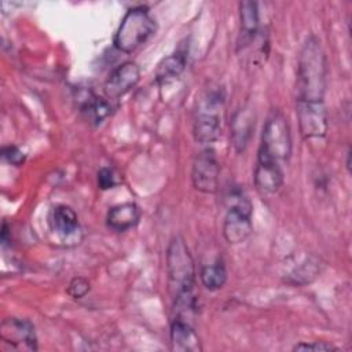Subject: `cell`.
Instances as JSON below:
<instances>
[{
  "label": "cell",
  "instance_id": "cell-19",
  "mask_svg": "<svg viewBox=\"0 0 352 352\" xmlns=\"http://www.w3.org/2000/svg\"><path fill=\"white\" fill-rule=\"evenodd\" d=\"M199 278H201V282L202 285L210 290V292H216V290H220L226 282H227V270H226V265L223 264V261L217 260L216 263L213 264H208V265H204L201 268V272H199Z\"/></svg>",
  "mask_w": 352,
  "mask_h": 352
},
{
  "label": "cell",
  "instance_id": "cell-4",
  "mask_svg": "<svg viewBox=\"0 0 352 352\" xmlns=\"http://www.w3.org/2000/svg\"><path fill=\"white\" fill-rule=\"evenodd\" d=\"M293 140L287 118L279 110H271L261 132V142L257 158L278 162H287L292 157Z\"/></svg>",
  "mask_w": 352,
  "mask_h": 352
},
{
  "label": "cell",
  "instance_id": "cell-13",
  "mask_svg": "<svg viewBox=\"0 0 352 352\" xmlns=\"http://www.w3.org/2000/svg\"><path fill=\"white\" fill-rule=\"evenodd\" d=\"M253 177L257 190L265 195L278 192L283 184V170L280 165L268 160L257 158Z\"/></svg>",
  "mask_w": 352,
  "mask_h": 352
},
{
  "label": "cell",
  "instance_id": "cell-1",
  "mask_svg": "<svg viewBox=\"0 0 352 352\" xmlns=\"http://www.w3.org/2000/svg\"><path fill=\"white\" fill-rule=\"evenodd\" d=\"M327 87V59L318 37L304 41L297 60V100L324 102Z\"/></svg>",
  "mask_w": 352,
  "mask_h": 352
},
{
  "label": "cell",
  "instance_id": "cell-12",
  "mask_svg": "<svg viewBox=\"0 0 352 352\" xmlns=\"http://www.w3.org/2000/svg\"><path fill=\"white\" fill-rule=\"evenodd\" d=\"M254 122H256V116H254V110L250 106H243L232 114L230 138H231L234 150L236 153L245 151L252 138Z\"/></svg>",
  "mask_w": 352,
  "mask_h": 352
},
{
  "label": "cell",
  "instance_id": "cell-18",
  "mask_svg": "<svg viewBox=\"0 0 352 352\" xmlns=\"http://www.w3.org/2000/svg\"><path fill=\"white\" fill-rule=\"evenodd\" d=\"M187 55L183 51H177L166 58H164L155 72V80L160 85L166 84L180 76V73L186 67Z\"/></svg>",
  "mask_w": 352,
  "mask_h": 352
},
{
  "label": "cell",
  "instance_id": "cell-5",
  "mask_svg": "<svg viewBox=\"0 0 352 352\" xmlns=\"http://www.w3.org/2000/svg\"><path fill=\"white\" fill-rule=\"evenodd\" d=\"M157 30V22L148 8L132 7L122 16L114 34V47L125 54H131L143 45Z\"/></svg>",
  "mask_w": 352,
  "mask_h": 352
},
{
  "label": "cell",
  "instance_id": "cell-15",
  "mask_svg": "<svg viewBox=\"0 0 352 352\" xmlns=\"http://www.w3.org/2000/svg\"><path fill=\"white\" fill-rule=\"evenodd\" d=\"M258 7L256 1L243 0L239 3V36H238V51L248 48L254 41L258 33Z\"/></svg>",
  "mask_w": 352,
  "mask_h": 352
},
{
  "label": "cell",
  "instance_id": "cell-16",
  "mask_svg": "<svg viewBox=\"0 0 352 352\" xmlns=\"http://www.w3.org/2000/svg\"><path fill=\"white\" fill-rule=\"evenodd\" d=\"M140 220V209L133 202L118 204L107 212L106 224L110 230L116 232H124L133 228Z\"/></svg>",
  "mask_w": 352,
  "mask_h": 352
},
{
  "label": "cell",
  "instance_id": "cell-11",
  "mask_svg": "<svg viewBox=\"0 0 352 352\" xmlns=\"http://www.w3.org/2000/svg\"><path fill=\"white\" fill-rule=\"evenodd\" d=\"M140 80V69L135 62H125L116 67L104 84V92L109 99H120L128 94Z\"/></svg>",
  "mask_w": 352,
  "mask_h": 352
},
{
  "label": "cell",
  "instance_id": "cell-14",
  "mask_svg": "<svg viewBox=\"0 0 352 352\" xmlns=\"http://www.w3.org/2000/svg\"><path fill=\"white\" fill-rule=\"evenodd\" d=\"M170 348L177 352H199L202 345L190 322L173 318L170 324Z\"/></svg>",
  "mask_w": 352,
  "mask_h": 352
},
{
  "label": "cell",
  "instance_id": "cell-7",
  "mask_svg": "<svg viewBox=\"0 0 352 352\" xmlns=\"http://www.w3.org/2000/svg\"><path fill=\"white\" fill-rule=\"evenodd\" d=\"M220 165L213 148L199 151L191 166V182L195 190L204 194H214L219 188Z\"/></svg>",
  "mask_w": 352,
  "mask_h": 352
},
{
  "label": "cell",
  "instance_id": "cell-23",
  "mask_svg": "<svg viewBox=\"0 0 352 352\" xmlns=\"http://www.w3.org/2000/svg\"><path fill=\"white\" fill-rule=\"evenodd\" d=\"M293 351H338V348L324 341H311L296 344L293 346Z\"/></svg>",
  "mask_w": 352,
  "mask_h": 352
},
{
  "label": "cell",
  "instance_id": "cell-9",
  "mask_svg": "<svg viewBox=\"0 0 352 352\" xmlns=\"http://www.w3.org/2000/svg\"><path fill=\"white\" fill-rule=\"evenodd\" d=\"M0 338L11 349L36 351L37 337L34 326L21 318H6L0 324Z\"/></svg>",
  "mask_w": 352,
  "mask_h": 352
},
{
  "label": "cell",
  "instance_id": "cell-20",
  "mask_svg": "<svg viewBox=\"0 0 352 352\" xmlns=\"http://www.w3.org/2000/svg\"><path fill=\"white\" fill-rule=\"evenodd\" d=\"M121 183V176L116 172V169L103 166L98 170V186L100 190H109Z\"/></svg>",
  "mask_w": 352,
  "mask_h": 352
},
{
  "label": "cell",
  "instance_id": "cell-8",
  "mask_svg": "<svg viewBox=\"0 0 352 352\" xmlns=\"http://www.w3.org/2000/svg\"><path fill=\"white\" fill-rule=\"evenodd\" d=\"M297 121L300 133L304 139L324 138L329 131L327 111L324 102H301L297 100Z\"/></svg>",
  "mask_w": 352,
  "mask_h": 352
},
{
  "label": "cell",
  "instance_id": "cell-3",
  "mask_svg": "<svg viewBox=\"0 0 352 352\" xmlns=\"http://www.w3.org/2000/svg\"><path fill=\"white\" fill-rule=\"evenodd\" d=\"M168 286L172 300L195 294V265L186 241L176 235L166 249Z\"/></svg>",
  "mask_w": 352,
  "mask_h": 352
},
{
  "label": "cell",
  "instance_id": "cell-21",
  "mask_svg": "<svg viewBox=\"0 0 352 352\" xmlns=\"http://www.w3.org/2000/svg\"><path fill=\"white\" fill-rule=\"evenodd\" d=\"M91 286L88 279H85L84 276H74L67 286V294L73 298H82L88 292H89Z\"/></svg>",
  "mask_w": 352,
  "mask_h": 352
},
{
  "label": "cell",
  "instance_id": "cell-22",
  "mask_svg": "<svg viewBox=\"0 0 352 352\" xmlns=\"http://www.w3.org/2000/svg\"><path fill=\"white\" fill-rule=\"evenodd\" d=\"M1 157L4 161H7L14 166L22 165L26 160V155L23 154V151L16 146H4L1 150Z\"/></svg>",
  "mask_w": 352,
  "mask_h": 352
},
{
  "label": "cell",
  "instance_id": "cell-17",
  "mask_svg": "<svg viewBox=\"0 0 352 352\" xmlns=\"http://www.w3.org/2000/svg\"><path fill=\"white\" fill-rule=\"evenodd\" d=\"M77 100L80 104V111L95 124H100L110 114V103L89 89L81 91L77 95Z\"/></svg>",
  "mask_w": 352,
  "mask_h": 352
},
{
  "label": "cell",
  "instance_id": "cell-2",
  "mask_svg": "<svg viewBox=\"0 0 352 352\" xmlns=\"http://www.w3.org/2000/svg\"><path fill=\"white\" fill-rule=\"evenodd\" d=\"M226 92L221 85H210L202 91L194 113L192 135L195 142L209 144L221 135V114Z\"/></svg>",
  "mask_w": 352,
  "mask_h": 352
},
{
  "label": "cell",
  "instance_id": "cell-6",
  "mask_svg": "<svg viewBox=\"0 0 352 352\" xmlns=\"http://www.w3.org/2000/svg\"><path fill=\"white\" fill-rule=\"evenodd\" d=\"M227 202L228 206L223 221V235L228 243L238 245L246 241L253 231L252 204L241 190H234L227 197Z\"/></svg>",
  "mask_w": 352,
  "mask_h": 352
},
{
  "label": "cell",
  "instance_id": "cell-10",
  "mask_svg": "<svg viewBox=\"0 0 352 352\" xmlns=\"http://www.w3.org/2000/svg\"><path fill=\"white\" fill-rule=\"evenodd\" d=\"M48 223L51 231L66 245H76L82 238L78 217L67 205H56L51 210Z\"/></svg>",
  "mask_w": 352,
  "mask_h": 352
}]
</instances>
